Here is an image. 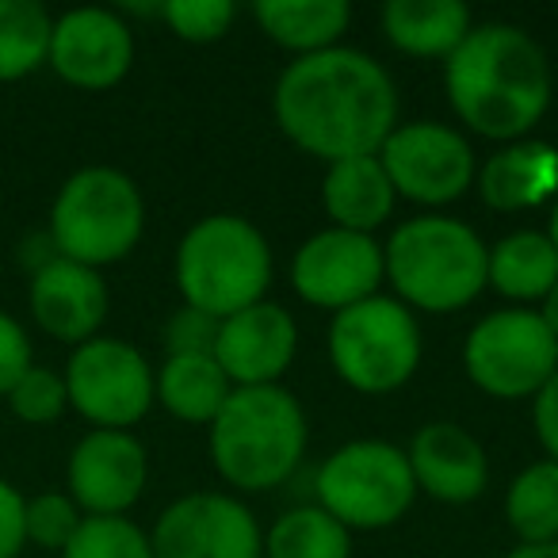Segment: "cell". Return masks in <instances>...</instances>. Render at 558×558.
<instances>
[{
	"label": "cell",
	"mask_w": 558,
	"mask_h": 558,
	"mask_svg": "<svg viewBox=\"0 0 558 558\" xmlns=\"http://www.w3.org/2000/svg\"><path fill=\"white\" fill-rule=\"evenodd\" d=\"M271 116L291 146L326 165L375 157L398 126V88L372 54L333 47L288 62Z\"/></svg>",
	"instance_id": "6da1fadb"
},
{
	"label": "cell",
	"mask_w": 558,
	"mask_h": 558,
	"mask_svg": "<svg viewBox=\"0 0 558 558\" xmlns=\"http://www.w3.org/2000/svg\"><path fill=\"white\" fill-rule=\"evenodd\" d=\"M54 16L39 0H0V85L24 81L47 65Z\"/></svg>",
	"instance_id": "d4e9b609"
},
{
	"label": "cell",
	"mask_w": 558,
	"mask_h": 558,
	"mask_svg": "<svg viewBox=\"0 0 558 558\" xmlns=\"http://www.w3.org/2000/svg\"><path fill=\"white\" fill-rule=\"evenodd\" d=\"M65 395L70 410L93 428L131 433L154 410V367L134 344L119 337H93L65 360Z\"/></svg>",
	"instance_id": "30bf717a"
},
{
	"label": "cell",
	"mask_w": 558,
	"mask_h": 558,
	"mask_svg": "<svg viewBox=\"0 0 558 558\" xmlns=\"http://www.w3.org/2000/svg\"><path fill=\"white\" fill-rule=\"evenodd\" d=\"M486 241L459 218L417 215L387 238L383 271L410 311L459 314L486 291Z\"/></svg>",
	"instance_id": "277c9868"
},
{
	"label": "cell",
	"mask_w": 558,
	"mask_h": 558,
	"mask_svg": "<svg viewBox=\"0 0 558 558\" xmlns=\"http://www.w3.org/2000/svg\"><path fill=\"white\" fill-rule=\"evenodd\" d=\"M253 20L279 50L306 58L341 47L352 9L344 0H256Z\"/></svg>",
	"instance_id": "603a6c76"
},
{
	"label": "cell",
	"mask_w": 558,
	"mask_h": 558,
	"mask_svg": "<svg viewBox=\"0 0 558 558\" xmlns=\"http://www.w3.org/2000/svg\"><path fill=\"white\" fill-rule=\"evenodd\" d=\"M558 283V253L543 230H512L486 253V288L532 311Z\"/></svg>",
	"instance_id": "7402d4cb"
},
{
	"label": "cell",
	"mask_w": 558,
	"mask_h": 558,
	"mask_svg": "<svg viewBox=\"0 0 558 558\" xmlns=\"http://www.w3.org/2000/svg\"><path fill=\"white\" fill-rule=\"evenodd\" d=\"M24 505L27 497L9 478H0V558H20V550L27 547Z\"/></svg>",
	"instance_id": "836d02e7"
},
{
	"label": "cell",
	"mask_w": 558,
	"mask_h": 558,
	"mask_svg": "<svg viewBox=\"0 0 558 558\" xmlns=\"http://www.w3.org/2000/svg\"><path fill=\"white\" fill-rule=\"evenodd\" d=\"M505 558H558V539L555 543H517Z\"/></svg>",
	"instance_id": "d590c367"
},
{
	"label": "cell",
	"mask_w": 558,
	"mask_h": 558,
	"mask_svg": "<svg viewBox=\"0 0 558 558\" xmlns=\"http://www.w3.org/2000/svg\"><path fill=\"white\" fill-rule=\"evenodd\" d=\"M535 314H539V318H543V326H547L550 333H555V341H558V283L547 291V299H543V303H539V311H535Z\"/></svg>",
	"instance_id": "8d00e7d4"
},
{
	"label": "cell",
	"mask_w": 558,
	"mask_h": 558,
	"mask_svg": "<svg viewBox=\"0 0 558 558\" xmlns=\"http://www.w3.org/2000/svg\"><path fill=\"white\" fill-rule=\"evenodd\" d=\"M62 558H154V547L131 517H85Z\"/></svg>",
	"instance_id": "83f0119b"
},
{
	"label": "cell",
	"mask_w": 558,
	"mask_h": 558,
	"mask_svg": "<svg viewBox=\"0 0 558 558\" xmlns=\"http://www.w3.org/2000/svg\"><path fill=\"white\" fill-rule=\"evenodd\" d=\"M329 364L356 395H395L421 367V326L395 295H372L333 314Z\"/></svg>",
	"instance_id": "ba28073f"
},
{
	"label": "cell",
	"mask_w": 558,
	"mask_h": 558,
	"mask_svg": "<svg viewBox=\"0 0 558 558\" xmlns=\"http://www.w3.org/2000/svg\"><path fill=\"white\" fill-rule=\"evenodd\" d=\"M47 65L81 93H108L134 70V32L111 9H73L54 20Z\"/></svg>",
	"instance_id": "9a60e30c"
},
{
	"label": "cell",
	"mask_w": 558,
	"mask_h": 558,
	"mask_svg": "<svg viewBox=\"0 0 558 558\" xmlns=\"http://www.w3.org/2000/svg\"><path fill=\"white\" fill-rule=\"evenodd\" d=\"M154 558H264V532L233 494H184L154 520Z\"/></svg>",
	"instance_id": "7c38bea8"
},
{
	"label": "cell",
	"mask_w": 558,
	"mask_h": 558,
	"mask_svg": "<svg viewBox=\"0 0 558 558\" xmlns=\"http://www.w3.org/2000/svg\"><path fill=\"white\" fill-rule=\"evenodd\" d=\"M463 372L489 398H535L558 372V341L535 311L501 306L471 329L463 344Z\"/></svg>",
	"instance_id": "9c48e42d"
},
{
	"label": "cell",
	"mask_w": 558,
	"mask_h": 558,
	"mask_svg": "<svg viewBox=\"0 0 558 558\" xmlns=\"http://www.w3.org/2000/svg\"><path fill=\"white\" fill-rule=\"evenodd\" d=\"M233 0H165L161 4V16L165 27L177 35L180 43H218L226 32L233 27Z\"/></svg>",
	"instance_id": "4dcf8cb0"
},
{
	"label": "cell",
	"mask_w": 558,
	"mask_h": 558,
	"mask_svg": "<svg viewBox=\"0 0 558 558\" xmlns=\"http://www.w3.org/2000/svg\"><path fill=\"white\" fill-rule=\"evenodd\" d=\"M172 268L184 306L222 322L264 303L271 288V245L248 218L207 215L187 226Z\"/></svg>",
	"instance_id": "5b68a950"
},
{
	"label": "cell",
	"mask_w": 558,
	"mask_h": 558,
	"mask_svg": "<svg viewBox=\"0 0 558 558\" xmlns=\"http://www.w3.org/2000/svg\"><path fill=\"white\" fill-rule=\"evenodd\" d=\"M111 291L96 268H85L77 260H50L27 279V311L32 322L54 341L77 344L100 337L104 322H108Z\"/></svg>",
	"instance_id": "e0dca14e"
},
{
	"label": "cell",
	"mask_w": 558,
	"mask_h": 558,
	"mask_svg": "<svg viewBox=\"0 0 558 558\" xmlns=\"http://www.w3.org/2000/svg\"><path fill=\"white\" fill-rule=\"evenodd\" d=\"M379 165L398 199H410L417 207H448L463 199L478 172L466 134L433 119L398 123L383 142Z\"/></svg>",
	"instance_id": "8fae6325"
},
{
	"label": "cell",
	"mask_w": 558,
	"mask_h": 558,
	"mask_svg": "<svg viewBox=\"0 0 558 558\" xmlns=\"http://www.w3.org/2000/svg\"><path fill=\"white\" fill-rule=\"evenodd\" d=\"M448 104L466 131L489 142H520L550 108V62L517 24H474L444 62Z\"/></svg>",
	"instance_id": "7a4b0ae2"
},
{
	"label": "cell",
	"mask_w": 558,
	"mask_h": 558,
	"mask_svg": "<svg viewBox=\"0 0 558 558\" xmlns=\"http://www.w3.org/2000/svg\"><path fill=\"white\" fill-rule=\"evenodd\" d=\"M12 417L24 421V425H54L62 421V413L70 410V395H65V379L54 367L32 364L16 379V387L4 395Z\"/></svg>",
	"instance_id": "f1b7e54d"
},
{
	"label": "cell",
	"mask_w": 558,
	"mask_h": 558,
	"mask_svg": "<svg viewBox=\"0 0 558 558\" xmlns=\"http://www.w3.org/2000/svg\"><path fill=\"white\" fill-rule=\"evenodd\" d=\"M383 271V245L372 233L352 230H318L295 248L291 256V288L303 303L318 311L341 314L364 299L379 295Z\"/></svg>",
	"instance_id": "4fadbf2b"
},
{
	"label": "cell",
	"mask_w": 558,
	"mask_h": 558,
	"mask_svg": "<svg viewBox=\"0 0 558 558\" xmlns=\"http://www.w3.org/2000/svg\"><path fill=\"white\" fill-rule=\"evenodd\" d=\"M471 27V12L459 0H390L383 9V35L410 58L448 62Z\"/></svg>",
	"instance_id": "44dd1931"
},
{
	"label": "cell",
	"mask_w": 558,
	"mask_h": 558,
	"mask_svg": "<svg viewBox=\"0 0 558 558\" xmlns=\"http://www.w3.org/2000/svg\"><path fill=\"white\" fill-rule=\"evenodd\" d=\"M218 478L245 494L276 489L306 456V413L288 387H233L207 428Z\"/></svg>",
	"instance_id": "3957f363"
},
{
	"label": "cell",
	"mask_w": 558,
	"mask_h": 558,
	"mask_svg": "<svg viewBox=\"0 0 558 558\" xmlns=\"http://www.w3.org/2000/svg\"><path fill=\"white\" fill-rule=\"evenodd\" d=\"M264 558H352V532L322 505H299L271 520Z\"/></svg>",
	"instance_id": "484cf974"
},
{
	"label": "cell",
	"mask_w": 558,
	"mask_h": 558,
	"mask_svg": "<svg viewBox=\"0 0 558 558\" xmlns=\"http://www.w3.org/2000/svg\"><path fill=\"white\" fill-rule=\"evenodd\" d=\"M482 203L501 215L532 210L558 187V149L547 142H509L474 172Z\"/></svg>",
	"instance_id": "d6986e66"
},
{
	"label": "cell",
	"mask_w": 558,
	"mask_h": 558,
	"mask_svg": "<svg viewBox=\"0 0 558 558\" xmlns=\"http://www.w3.org/2000/svg\"><path fill=\"white\" fill-rule=\"evenodd\" d=\"M395 187H390L387 172L375 157H352V161H337L326 169L322 180V207H326L329 222L337 230L352 233H372L395 215Z\"/></svg>",
	"instance_id": "ffe728a7"
},
{
	"label": "cell",
	"mask_w": 558,
	"mask_h": 558,
	"mask_svg": "<svg viewBox=\"0 0 558 558\" xmlns=\"http://www.w3.org/2000/svg\"><path fill=\"white\" fill-rule=\"evenodd\" d=\"M550 238V245H555V253H558V199H555V207H550V222H547V230H543Z\"/></svg>",
	"instance_id": "74e56055"
},
{
	"label": "cell",
	"mask_w": 558,
	"mask_h": 558,
	"mask_svg": "<svg viewBox=\"0 0 558 558\" xmlns=\"http://www.w3.org/2000/svg\"><path fill=\"white\" fill-rule=\"evenodd\" d=\"M146 444L116 428H88L65 463V494L85 517H126L146 494Z\"/></svg>",
	"instance_id": "5bb4252c"
},
{
	"label": "cell",
	"mask_w": 558,
	"mask_h": 558,
	"mask_svg": "<svg viewBox=\"0 0 558 558\" xmlns=\"http://www.w3.org/2000/svg\"><path fill=\"white\" fill-rule=\"evenodd\" d=\"M532 425L535 440L547 451L550 463H558V372L547 379V387L532 398Z\"/></svg>",
	"instance_id": "e575fe53"
},
{
	"label": "cell",
	"mask_w": 558,
	"mask_h": 558,
	"mask_svg": "<svg viewBox=\"0 0 558 558\" xmlns=\"http://www.w3.org/2000/svg\"><path fill=\"white\" fill-rule=\"evenodd\" d=\"M322 509L349 532L395 527L417 501L405 448L390 440H349L329 451L314 478Z\"/></svg>",
	"instance_id": "52a82bcc"
},
{
	"label": "cell",
	"mask_w": 558,
	"mask_h": 558,
	"mask_svg": "<svg viewBox=\"0 0 558 558\" xmlns=\"http://www.w3.org/2000/svg\"><path fill=\"white\" fill-rule=\"evenodd\" d=\"M81 520H85V512L77 509V501L65 489H43V494L27 497L24 505L27 543H35L43 550H54V555H62L70 547Z\"/></svg>",
	"instance_id": "f546056e"
},
{
	"label": "cell",
	"mask_w": 558,
	"mask_h": 558,
	"mask_svg": "<svg viewBox=\"0 0 558 558\" xmlns=\"http://www.w3.org/2000/svg\"><path fill=\"white\" fill-rule=\"evenodd\" d=\"M505 520L520 543L558 539V463L535 459L505 489Z\"/></svg>",
	"instance_id": "4316f807"
},
{
	"label": "cell",
	"mask_w": 558,
	"mask_h": 558,
	"mask_svg": "<svg viewBox=\"0 0 558 558\" xmlns=\"http://www.w3.org/2000/svg\"><path fill=\"white\" fill-rule=\"evenodd\" d=\"M405 459H410L417 494H428L440 505H471L489 486L486 448L456 421L421 425L405 448Z\"/></svg>",
	"instance_id": "ac0fdd59"
},
{
	"label": "cell",
	"mask_w": 558,
	"mask_h": 558,
	"mask_svg": "<svg viewBox=\"0 0 558 558\" xmlns=\"http://www.w3.org/2000/svg\"><path fill=\"white\" fill-rule=\"evenodd\" d=\"M146 230V199L123 169L85 165L58 187L47 233L58 256L85 268H108L138 248Z\"/></svg>",
	"instance_id": "8992f818"
},
{
	"label": "cell",
	"mask_w": 558,
	"mask_h": 558,
	"mask_svg": "<svg viewBox=\"0 0 558 558\" xmlns=\"http://www.w3.org/2000/svg\"><path fill=\"white\" fill-rule=\"evenodd\" d=\"M233 383L215 356H165L154 372V398L184 425H207L230 398Z\"/></svg>",
	"instance_id": "cb8c5ba5"
},
{
	"label": "cell",
	"mask_w": 558,
	"mask_h": 558,
	"mask_svg": "<svg viewBox=\"0 0 558 558\" xmlns=\"http://www.w3.org/2000/svg\"><path fill=\"white\" fill-rule=\"evenodd\" d=\"M299 352V326L279 303H256L218 326L215 360L233 387H279Z\"/></svg>",
	"instance_id": "2e32d148"
},
{
	"label": "cell",
	"mask_w": 558,
	"mask_h": 558,
	"mask_svg": "<svg viewBox=\"0 0 558 558\" xmlns=\"http://www.w3.org/2000/svg\"><path fill=\"white\" fill-rule=\"evenodd\" d=\"M32 364H35V349L27 329L9 311H0V398L16 387V379Z\"/></svg>",
	"instance_id": "d6a6232c"
},
{
	"label": "cell",
	"mask_w": 558,
	"mask_h": 558,
	"mask_svg": "<svg viewBox=\"0 0 558 558\" xmlns=\"http://www.w3.org/2000/svg\"><path fill=\"white\" fill-rule=\"evenodd\" d=\"M218 326L222 322L210 314L195 311V306H180L161 329V341L169 356H215Z\"/></svg>",
	"instance_id": "1f68e13d"
}]
</instances>
